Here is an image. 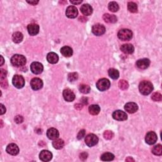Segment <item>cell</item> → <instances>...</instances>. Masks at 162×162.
Segmentation results:
<instances>
[{"mask_svg": "<svg viewBox=\"0 0 162 162\" xmlns=\"http://www.w3.org/2000/svg\"><path fill=\"white\" fill-rule=\"evenodd\" d=\"M1 64H0V65L2 66L3 63H4V58H3V57L2 56H1Z\"/></svg>", "mask_w": 162, "mask_h": 162, "instance_id": "obj_48", "label": "cell"}, {"mask_svg": "<svg viewBox=\"0 0 162 162\" xmlns=\"http://www.w3.org/2000/svg\"><path fill=\"white\" fill-rule=\"evenodd\" d=\"M108 75L111 79H114V80H116V79L119 77V72L115 68H110V69H109Z\"/></svg>", "mask_w": 162, "mask_h": 162, "instance_id": "obj_29", "label": "cell"}, {"mask_svg": "<svg viewBox=\"0 0 162 162\" xmlns=\"http://www.w3.org/2000/svg\"><path fill=\"white\" fill-rule=\"evenodd\" d=\"M28 32L31 35H37L39 32V26L38 24H31L27 26Z\"/></svg>", "mask_w": 162, "mask_h": 162, "instance_id": "obj_19", "label": "cell"}, {"mask_svg": "<svg viewBox=\"0 0 162 162\" xmlns=\"http://www.w3.org/2000/svg\"><path fill=\"white\" fill-rule=\"evenodd\" d=\"M81 12L86 16L91 15L92 13V8L89 4H84L81 7Z\"/></svg>", "mask_w": 162, "mask_h": 162, "instance_id": "obj_20", "label": "cell"}, {"mask_svg": "<svg viewBox=\"0 0 162 162\" xmlns=\"http://www.w3.org/2000/svg\"><path fill=\"white\" fill-rule=\"evenodd\" d=\"M1 86L3 88H7L8 87V82L5 80V79L1 80Z\"/></svg>", "mask_w": 162, "mask_h": 162, "instance_id": "obj_41", "label": "cell"}, {"mask_svg": "<svg viewBox=\"0 0 162 162\" xmlns=\"http://www.w3.org/2000/svg\"><path fill=\"white\" fill-rule=\"evenodd\" d=\"M105 27L102 24H97L95 25V26H93L92 27V33L96 35H98V36L105 34Z\"/></svg>", "mask_w": 162, "mask_h": 162, "instance_id": "obj_7", "label": "cell"}, {"mask_svg": "<svg viewBox=\"0 0 162 162\" xmlns=\"http://www.w3.org/2000/svg\"><path fill=\"white\" fill-rule=\"evenodd\" d=\"M12 83L15 88L18 89L22 88L25 85V80L24 77L20 75H14L12 79Z\"/></svg>", "mask_w": 162, "mask_h": 162, "instance_id": "obj_6", "label": "cell"}, {"mask_svg": "<svg viewBox=\"0 0 162 162\" xmlns=\"http://www.w3.org/2000/svg\"><path fill=\"white\" fill-rule=\"evenodd\" d=\"M104 138L107 140H110L113 138V133L111 131H106L103 134Z\"/></svg>", "mask_w": 162, "mask_h": 162, "instance_id": "obj_37", "label": "cell"}, {"mask_svg": "<svg viewBox=\"0 0 162 162\" xmlns=\"http://www.w3.org/2000/svg\"><path fill=\"white\" fill-rule=\"evenodd\" d=\"M47 137L51 140H55L58 138L59 132L55 128H50L47 131Z\"/></svg>", "mask_w": 162, "mask_h": 162, "instance_id": "obj_17", "label": "cell"}, {"mask_svg": "<svg viewBox=\"0 0 162 162\" xmlns=\"http://www.w3.org/2000/svg\"><path fill=\"white\" fill-rule=\"evenodd\" d=\"M124 108L125 111H127V112L130 113H134L136 112L138 110V106L136 103L130 102L126 104L124 106Z\"/></svg>", "mask_w": 162, "mask_h": 162, "instance_id": "obj_18", "label": "cell"}, {"mask_svg": "<svg viewBox=\"0 0 162 162\" xmlns=\"http://www.w3.org/2000/svg\"><path fill=\"white\" fill-rule=\"evenodd\" d=\"M88 156V153H85V152L82 153L80 154V159L84 161V160H85L87 159Z\"/></svg>", "mask_w": 162, "mask_h": 162, "instance_id": "obj_42", "label": "cell"}, {"mask_svg": "<svg viewBox=\"0 0 162 162\" xmlns=\"http://www.w3.org/2000/svg\"><path fill=\"white\" fill-rule=\"evenodd\" d=\"M58 56L57 54L54 52L49 53L47 55V60L49 63L51 64H55L58 62Z\"/></svg>", "mask_w": 162, "mask_h": 162, "instance_id": "obj_22", "label": "cell"}, {"mask_svg": "<svg viewBox=\"0 0 162 162\" xmlns=\"http://www.w3.org/2000/svg\"><path fill=\"white\" fill-rule=\"evenodd\" d=\"M112 117L115 120L118 121H124L127 119V115L122 110H116L113 113Z\"/></svg>", "mask_w": 162, "mask_h": 162, "instance_id": "obj_8", "label": "cell"}, {"mask_svg": "<svg viewBox=\"0 0 162 162\" xmlns=\"http://www.w3.org/2000/svg\"><path fill=\"white\" fill-rule=\"evenodd\" d=\"M118 37L123 41H130L132 38V32L130 29H123L118 32Z\"/></svg>", "mask_w": 162, "mask_h": 162, "instance_id": "obj_3", "label": "cell"}, {"mask_svg": "<svg viewBox=\"0 0 162 162\" xmlns=\"http://www.w3.org/2000/svg\"><path fill=\"white\" fill-rule=\"evenodd\" d=\"M65 145V143L63 139H55L53 142V146L56 149H60L63 147Z\"/></svg>", "mask_w": 162, "mask_h": 162, "instance_id": "obj_26", "label": "cell"}, {"mask_svg": "<svg viewBox=\"0 0 162 162\" xmlns=\"http://www.w3.org/2000/svg\"><path fill=\"white\" fill-rule=\"evenodd\" d=\"M24 35L22 33H21L20 32H16L15 33H13L12 35V40L15 43H20L23 40Z\"/></svg>", "mask_w": 162, "mask_h": 162, "instance_id": "obj_25", "label": "cell"}, {"mask_svg": "<svg viewBox=\"0 0 162 162\" xmlns=\"http://www.w3.org/2000/svg\"><path fill=\"white\" fill-rule=\"evenodd\" d=\"M126 161H134V160H133L132 158H131V157H128V158H127V159H126Z\"/></svg>", "mask_w": 162, "mask_h": 162, "instance_id": "obj_47", "label": "cell"}, {"mask_svg": "<svg viewBox=\"0 0 162 162\" xmlns=\"http://www.w3.org/2000/svg\"><path fill=\"white\" fill-rule=\"evenodd\" d=\"M75 108L76 109H78V110H81L82 108V105H80V104H77V105H75Z\"/></svg>", "mask_w": 162, "mask_h": 162, "instance_id": "obj_46", "label": "cell"}, {"mask_svg": "<svg viewBox=\"0 0 162 162\" xmlns=\"http://www.w3.org/2000/svg\"><path fill=\"white\" fill-rule=\"evenodd\" d=\"M79 91L83 94H88L91 91V88L90 86L86 84H81L79 86Z\"/></svg>", "mask_w": 162, "mask_h": 162, "instance_id": "obj_33", "label": "cell"}, {"mask_svg": "<svg viewBox=\"0 0 162 162\" xmlns=\"http://www.w3.org/2000/svg\"><path fill=\"white\" fill-rule=\"evenodd\" d=\"M60 52L65 57H70L73 55V50L69 46H63L61 48Z\"/></svg>", "mask_w": 162, "mask_h": 162, "instance_id": "obj_23", "label": "cell"}, {"mask_svg": "<svg viewBox=\"0 0 162 162\" xmlns=\"http://www.w3.org/2000/svg\"><path fill=\"white\" fill-rule=\"evenodd\" d=\"M6 152L11 155L15 156L19 153V148L17 145L14 143H11L6 147Z\"/></svg>", "mask_w": 162, "mask_h": 162, "instance_id": "obj_13", "label": "cell"}, {"mask_svg": "<svg viewBox=\"0 0 162 162\" xmlns=\"http://www.w3.org/2000/svg\"><path fill=\"white\" fill-rule=\"evenodd\" d=\"M78 77H79V75L76 72L70 73L68 75V80L70 82H74L76 80H77Z\"/></svg>", "mask_w": 162, "mask_h": 162, "instance_id": "obj_35", "label": "cell"}, {"mask_svg": "<svg viewBox=\"0 0 162 162\" xmlns=\"http://www.w3.org/2000/svg\"><path fill=\"white\" fill-rule=\"evenodd\" d=\"M115 156L114 154H113L112 153H105L103 154L102 156H101V160L102 161H111L114 159Z\"/></svg>", "mask_w": 162, "mask_h": 162, "instance_id": "obj_28", "label": "cell"}, {"mask_svg": "<svg viewBox=\"0 0 162 162\" xmlns=\"http://www.w3.org/2000/svg\"><path fill=\"white\" fill-rule=\"evenodd\" d=\"M15 122L17 124H21L24 122V118L21 115H17L15 118Z\"/></svg>", "mask_w": 162, "mask_h": 162, "instance_id": "obj_39", "label": "cell"}, {"mask_svg": "<svg viewBox=\"0 0 162 162\" xmlns=\"http://www.w3.org/2000/svg\"><path fill=\"white\" fill-rule=\"evenodd\" d=\"M128 10L131 13H136L138 12V5L134 2H129L127 5Z\"/></svg>", "mask_w": 162, "mask_h": 162, "instance_id": "obj_32", "label": "cell"}, {"mask_svg": "<svg viewBox=\"0 0 162 162\" xmlns=\"http://www.w3.org/2000/svg\"><path fill=\"white\" fill-rule=\"evenodd\" d=\"M43 65L39 62H35L31 65V70L34 74H40L43 71Z\"/></svg>", "mask_w": 162, "mask_h": 162, "instance_id": "obj_9", "label": "cell"}, {"mask_svg": "<svg viewBox=\"0 0 162 162\" xmlns=\"http://www.w3.org/2000/svg\"><path fill=\"white\" fill-rule=\"evenodd\" d=\"M82 2V1H70V3H72L74 5H79Z\"/></svg>", "mask_w": 162, "mask_h": 162, "instance_id": "obj_45", "label": "cell"}, {"mask_svg": "<svg viewBox=\"0 0 162 162\" xmlns=\"http://www.w3.org/2000/svg\"><path fill=\"white\" fill-rule=\"evenodd\" d=\"M0 106H0V108H1V113H0V114L3 115L6 112V108L4 105H3V104H1Z\"/></svg>", "mask_w": 162, "mask_h": 162, "instance_id": "obj_43", "label": "cell"}, {"mask_svg": "<svg viewBox=\"0 0 162 162\" xmlns=\"http://www.w3.org/2000/svg\"><path fill=\"white\" fill-rule=\"evenodd\" d=\"M118 87L122 90H126L129 88V84L127 81L120 80L118 82Z\"/></svg>", "mask_w": 162, "mask_h": 162, "instance_id": "obj_34", "label": "cell"}, {"mask_svg": "<svg viewBox=\"0 0 162 162\" xmlns=\"http://www.w3.org/2000/svg\"><path fill=\"white\" fill-rule=\"evenodd\" d=\"M65 14L69 19H75L78 15V10L75 6H70L67 8Z\"/></svg>", "mask_w": 162, "mask_h": 162, "instance_id": "obj_12", "label": "cell"}, {"mask_svg": "<svg viewBox=\"0 0 162 162\" xmlns=\"http://www.w3.org/2000/svg\"><path fill=\"white\" fill-rule=\"evenodd\" d=\"M28 3H29V4L32 5H36L38 3H39V1H27Z\"/></svg>", "mask_w": 162, "mask_h": 162, "instance_id": "obj_44", "label": "cell"}, {"mask_svg": "<svg viewBox=\"0 0 162 162\" xmlns=\"http://www.w3.org/2000/svg\"><path fill=\"white\" fill-rule=\"evenodd\" d=\"M89 111L92 115H97L100 111V107L98 105H92L89 107Z\"/></svg>", "mask_w": 162, "mask_h": 162, "instance_id": "obj_27", "label": "cell"}, {"mask_svg": "<svg viewBox=\"0 0 162 162\" xmlns=\"http://www.w3.org/2000/svg\"><path fill=\"white\" fill-rule=\"evenodd\" d=\"M31 86L34 91H38L42 88L43 82L39 78H33L31 81Z\"/></svg>", "mask_w": 162, "mask_h": 162, "instance_id": "obj_11", "label": "cell"}, {"mask_svg": "<svg viewBox=\"0 0 162 162\" xmlns=\"http://www.w3.org/2000/svg\"><path fill=\"white\" fill-rule=\"evenodd\" d=\"M11 63L13 66L20 67L25 65L26 63V57L21 55H15L11 58Z\"/></svg>", "mask_w": 162, "mask_h": 162, "instance_id": "obj_2", "label": "cell"}, {"mask_svg": "<svg viewBox=\"0 0 162 162\" xmlns=\"http://www.w3.org/2000/svg\"><path fill=\"white\" fill-rule=\"evenodd\" d=\"M63 96L65 100L68 102H73L75 98V96L74 92L72 91H71V90L69 89H67L64 90L63 92Z\"/></svg>", "mask_w": 162, "mask_h": 162, "instance_id": "obj_14", "label": "cell"}, {"mask_svg": "<svg viewBox=\"0 0 162 162\" xmlns=\"http://www.w3.org/2000/svg\"><path fill=\"white\" fill-rule=\"evenodd\" d=\"M98 138L94 134H89L86 136L85 138V143L89 147H92L96 145L98 143Z\"/></svg>", "mask_w": 162, "mask_h": 162, "instance_id": "obj_5", "label": "cell"}, {"mask_svg": "<svg viewBox=\"0 0 162 162\" xmlns=\"http://www.w3.org/2000/svg\"><path fill=\"white\" fill-rule=\"evenodd\" d=\"M108 9L111 12H117L119 10V6H118V3H117L116 2H110L108 4Z\"/></svg>", "mask_w": 162, "mask_h": 162, "instance_id": "obj_30", "label": "cell"}, {"mask_svg": "<svg viewBox=\"0 0 162 162\" xmlns=\"http://www.w3.org/2000/svg\"><path fill=\"white\" fill-rule=\"evenodd\" d=\"M85 134H86V131H85L84 129L81 130L79 132L78 134H77V139H79V140L82 139L85 136Z\"/></svg>", "mask_w": 162, "mask_h": 162, "instance_id": "obj_38", "label": "cell"}, {"mask_svg": "<svg viewBox=\"0 0 162 162\" xmlns=\"http://www.w3.org/2000/svg\"><path fill=\"white\" fill-rule=\"evenodd\" d=\"M152 99L154 102H160L162 99L161 95L159 92H154L152 96Z\"/></svg>", "mask_w": 162, "mask_h": 162, "instance_id": "obj_36", "label": "cell"}, {"mask_svg": "<svg viewBox=\"0 0 162 162\" xmlns=\"http://www.w3.org/2000/svg\"><path fill=\"white\" fill-rule=\"evenodd\" d=\"M53 154L48 150H42L39 154V158L42 161H49L52 159Z\"/></svg>", "mask_w": 162, "mask_h": 162, "instance_id": "obj_15", "label": "cell"}, {"mask_svg": "<svg viewBox=\"0 0 162 162\" xmlns=\"http://www.w3.org/2000/svg\"><path fill=\"white\" fill-rule=\"evenodd\" d=\"M150 60L147 58H143L137 61L136 66L140 69H146L149 66Z\"/></svg>", "mask_w": 162, "mask_h": 162, "instance_id": "obj_16", "label": "cell"}, {"mask_svg": "<svg viewBox=\"0 0 162 162\" xmlns=\"http://www.w3.org/2000/svg\"><path fill=\"white\" fill-rule=\"evenodd\" d=\"M152 153L156 156H161L162 154V146L161 145H157L153 147L152 149Z\"/></svg>", "mask_w": 162, "mask_h": 162, "instance_id": "obj_31", "label": "cell"}, {"mask_svg": "<svg viewBox=\"0 0 162 162\" xmlns=\"http://www.w3.org/2000/svg\"><path fill=\"white\" fill-rule=\"evenodd\" d=\"M121 51L125 54H132L134 51V48L131 44H123L120 48Z\"/></svg>", "mask_w": 162, "mask_h": 162, "instance_id": "obj_21", "label": "cell"}, {"mask_svg": "<svg viewBox=\"0 0 162 162\" xmlns=\"http://www.w3.org/2000/svg\"><path fill=\"white\" fill-rule=\"evenodd\" d=\"M157 135L154 132L151 131L148 133H147L145 138V141L147 144H148L149 145H154V144L157 141Z\"/></svg>", "mask_w": 162, "mask_h": 162, "instance_id": "obj_10", "label": "cell"}, {"mask_svg": "<svg viewBox=\"0 0 162 162\" xmlns=\"http://www.w3.org/2000/svg\"><path fill=\"white\" fill-rule=\"evenodd\" d=\"M110 87V82L108 79L103 78L97 82L96 88L101 91H104L108 89Z\"/></svg>", "mask_w": 162, "mask_h": 162, "instance_id": "obj_4", "label": "cell"}, {"mask_svg": "<svg viewBox=\"0 0 162 162\" xmlns=\"http://www.w3.org/2000/svg\"><path fill=\"white\" fill-rule=\"evenodd\" d=\"M103 20L107 23L114 24L115 22H117V18L114 15H110V14L106 13L103 15Z\"/></svg>", "mask_w": 162, "mask_h": 162, "instance_id": "obj_24", "label": "cell"}, {"mask_svg": "<svg viewBox=\"0 0 162 162\" xmlns=\"http://www.w3.org/2000/svg\"><path fill=\"white\" fill-rule=\"evenodd\" d=\"M6 71L4 69H3L1 68V70H0V78H1V80H3V79H5L6 76Z\"/></svg>", "mask_w": 162, "mask_h": 162, "instance_id": "obj_40", "label": "cell"}, {"mask_svg": "<svg viewBox=\"0 0 162 162\" xmlns=\"http://www.w3.org/2000/svg\"><path fill=\"white\" fill-rule=\"evenodd\" d=\"M139 89L142 95H148L153 90V86L149 81H144L139 84Z\"/></svg>", "mask_w": 162, "mask_h": 162, "instance_id": "obj_1", "label": "cell"}]
</instances>
